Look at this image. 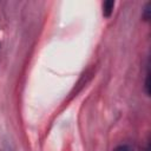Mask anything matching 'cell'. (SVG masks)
Wrapping results in <instances>:
<instances>
[{"label":"cell","mask_w":151,"mask_h":151,"mask_svg":"<svg viewBox=\"0 0 151 151\" xmlns=\"http://www.w3.org/2000/svg\"><path fill=\"white\" fill-rule=\"evenodd\" d=\"M113 7H114V2L112 0H107L103 4V14H104L105 18H109L112 14Z\"/></svg>","instance_id":"6da1fadb"},{"label":"cell","mask_w":151,"mask_h":151,"mask_svg":"<svg viewBox=\"0 0 151 151\" xmlns=\"http://www.w3.org/2000/svg\"><path fill=\"white\" fill-rule=\"evenodd\" d=\"M149 7H150V2H147V4L145 5V8H144V15H143V18H144V20H145V21H147V20H149V18H150V15H149V13H150Z\"/></svg>","instance_id":"7a4b0ae2"},{"label":"cell","mask_w":151,"mask_h":151,"mask_svg":"<svg viewBox=\"0 0 151 151\" xmlns=\"http://www.w3.org/2000/svg\"><path fill=\"white\" fill-rule=\"evenodd\" d=\"M113 151H131V150H130V147H129L127 145H125V144H122V145H118V146H116V147L113 149Z\"/></svg>","instance_id":"3957f363"},{"label":"cell","mask_w":151,"mask_h":151,"mask_svg":"<svg viewBox=\"0 0 151 151\" xmlns=\"http://www.w3.org/2000/svg\"><path fill=\"white\" fill-rule=\"evenodd\" d=\"M149 78H150V74H149V70H147V72H146V79H145V92H146L147 96L150 94V90H149V87H150V85H149Z\"/></svg>","instance_id":"277c9868"},{"label":"cell","mask_w":151,"mask_h":151,"mask_svg":"<svg viewBox=\"0 0 151 151\" xmlns=\"http://www.w3.org/2000/svg\"><path fill=\"white\" fill-rule=\"evenodd\" d=\"M143 151H149V144H147V145H146V146H145V149H144V150H143Z\"/></svg>","instance_id":"5b68a950"}]
</instances>
